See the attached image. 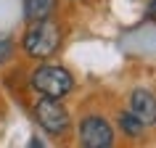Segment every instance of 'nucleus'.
<instances>
[{"mask_svg":"<svg viewBox=\"0 0 156 148\" xmlns=\"http://www.w3.org/2000/svg\"><path fill=\"white\" fill-rule=\"evenodd\" d=\"M61 40H64V32L56 21L50 19H37L29 24L24 40H21V48L29 58H50L61 48Z\"/></svg>","mask_w":156,"mask_h":148,"instance_id":"obj_1","label":"nucleus"},{"mask_svg":"<svg viewBox=\"0 0 156 148\" xmlns=\"http://www.w3.org/2000/svg\"><path fill=\"white\" fill-rule=\"evenodd\" d=\"M32 87L42 95H50V98H64L69 95L74 87V77L66 72L64 66L56 64H42L32 72Z\"/></svg>","mask_w":156,"mask_h":148,"instance_id":"obj_2","label":"nucleus"},{"mask_svg":"<svg viewBox=\"0 0 156 148\" xmlns=\"http://www.w3.org/2000/svg\"><path fill=\"white\" fill-rule=\"evenodd\" d=\"M34 119L45 132L50 135H64L69 130V111L64 108L61 98H50V95H42L37 103H34Z\"/></svg>","mask_w":156,"mask_h":148,"instance_id":"obj_3","label":"nucleus"},{"mask_svg":"<svg viewBox=\"0 0 156 148\" xmlns=\"http://www.w3.org/2000/svg\"><path fill=\"white\" fill-rule=\"evenodd\" d=\"M80 143L85 148H108L114 146V130L103 116L90 114L80 122Z\"/></svg>","mask_w":156,"mask_h":148,"instance_id":"obj_4","label":"nucleus"},{"mask_svg":"<svg viewBox=\"0 0 156 148\" xmlns=\"http://www.w3.org/2000/svg\"><path fill=\"white\" fill-rule=\"evenodd\" d=\"M130 111L138 116L146 127H154V124H156V95L151 90H143V87L132 90V95H130Z\"/></svg>","mask_w":156,"mask_h":148,"instance_id":"obj_5","label":"nucleus"},{"mask_svg":"<svg viewBox=\"0 0 156 148\" xmlns=\"http://www.w3.org/2000/svg\"><path fill=\"white\" fill-rule=\"evenodd\" d=\"M21 3H24V13L29 21L50 19L53 11H56V0H21Z\"/></svg>","mask_w":156,"mask_h":148,"instance_id":"obj_6","label":"nucleus"},{"mask_svg":"<svg viewBox=\"0 0 156 148\" xmlns=\"http://www.w3.org/2000/svg\"><path fill=\"white\" fill-rule=\"evenodd\" d=\"M119 127H122L124 135H130V138H138L140 132H143V127H146V124L140 122V119L132 114V111H122V114H119Z\"/></svg>","mask_w":156,"mask_h":148,"instance_id":"obj_7","label":"nucleus"},{"mask_svg":"<svg viewBox=\"0 0 156 148\" xmlns=\"http://www.w3.org/2000/svg\"><path fill=\"white\" fill-rule=\"evenodd\" d=\"M11 53H13V40H8V37H0V64H3V61H8Z\"/></svg>","mask_w":156,"mask_h":148,"instance_id":"obj_8","label":"nucleus"},{"mask_svg":"<svg viewBox=\"0 0 156 148\" xmlns=\"http://www.w3.org/2000/svg\"><path fill=\"white\" fill-rule=\"evenodd\" d=\"M148 16L156 21V0H151V3H148Z\"/></svg>","mask_w":156,"mask_h":148,"instance_id":"obj_9","label":"nucleus"}]
</instances>
